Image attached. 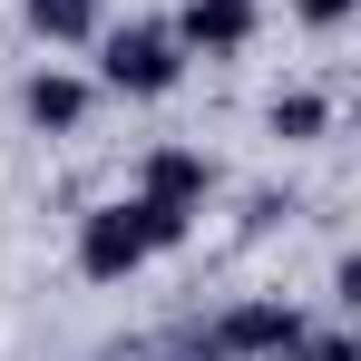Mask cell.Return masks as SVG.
<instances>
[{"instance_id":"cell-7","label":"cell","mask_w":361,"mask_h":361,"mask_svg":"<svg viewBox=\"0 0 361 361\" xmlns=\"http://www.w3.org/2000/svg\"><path fill=\"white\" fill-rule=\"evenodd\" d=\"M30 118L39 127H78L88 118V88H78V78H30Z\"/></svg>"},{"instance_id":"cell-9","label":"cell","mask_w":361,"mask_h":361,"mask_svg":"<svg viewBox=\"0 0 361 361\" xmlns=\"http://www.w3.org/2000/svg\"><path fill=\"white\" fill-rule=\"evenodd\" d=\"M322 118H332L322 98H274V127H283V137H322Z\"/></svg>"},{"instance_id":"cell-2","label":"cell","mask_w":361,"mask_h":361,"mask_svg":"<svg viewBox=\"0 0 361 361\" xmlns=\"http://www.w3.org/2000/svg\"><path fill=\"white\" fill-rule=\"evenodd\" d=\"M293 342H302V312H293V302H244V312H225V322L205 332L215 361H264V352L283 361Z\"/></svg>"},{"instance_id":"cell-11","label":"cell","mask_w":361,"mask_h":361,"mask_svg":"<svg viewBox=\"0 0 361 361\" xmlns=\"http://www.w3.org/2000/svg\"><path fill=\"white\" fill-rule=\"evenodd\" d=\"M302 20H312V30H342V20H352V0H293Z\"/></svg>"},{"instance_id":"cell-3","label":"cell","mask_w":361,"mask_h":361,"mask_svg":"<svg viewBox=\"0 0 361 361\" xmlns=\"http://www.w3.org/2000/svg\"><path fill=\"white\" fill-rule=\"evenodd\" d=\"M147 264V235H137V215L127 205H98L88 225H78V274H98V283H118Z\"/></svg>"},{"instance_id":"cell-8","label":"cell","mask_w":361,"mask_h":361,"mask_svg":"<svg viewBox=\"0 0 361 361\" xmlns=\"http://www.w3.org/2000/svg\"><path fill=\"white\" fill-rule=\"evenodd\" d=\"M88 10L98 0H30V30L39 39H88Z\"/></svg>"},{"instance_id":"cell-5","label":"cell","mask_w":361,"mask_h":361,"mask_svg":"<svg viewBox=\"0 0 361 361\" xmlns=\"http://www.w3.org/2000/svg\"><path fill=\"white\" fill-rule=\"evenodd\" d=\"M205 185H215V166H205L195 147H157V157H147V176H137V195H166V205H195Z\"/></svg>"},{"instance_id":"cell-6","label":"cell","mask_w":361,"mask_h":361,"mask_svg":"<svg viewBox=\"0 0 361 361\" xmlns=\"http://www.w3.org/2000/svg\"><path fill=\"white\" fill-rule=\"evenodd\" d=\"M127 215H137L147 254H166V244H185V215H195V205H166V195H127Z\"/></svg>"},{"instance_id":"cell-4","label":"cell","mask_w":361,"mask_h":361,"mask_svg":"<svg viewBox=\"0 0 361 361\" xmlns=\"http://www.w3.org/2000/svg\"><path fill=\"white\" fill-rule=\"evenodd\" d=\"M244 39H254V0H185V20H176V49L235 59Z\"/></svg>"},{"instance_id":"cell-10","label":"cell","mask_w":361,"mask_h":361,"mask_svg":"<svg viewBox=\"0 0 361 361\" xmlns=\"http://www.w3.org/2000/svg\"><path fill=\"white\" fill-rule=\"evenodd\" d=\"M283 361H361V342H342V332H332V342H293Z\"/></svg>"},{"instance_id":"cell-1","label":"cell","mask_w":361,"mask_h":361,"mask_svg":"<svg viewBox=\"0 0 361 361\" xmlns=\"http://www.w3.org/2000/svg\"><path fill=\"white\" fill-rule=\"evenodd\" d=\"M108 88H127V98H166L185 78V49H176V30H157V20H137V30H118L108 39Z\"/></svg>"}]
</instances>
